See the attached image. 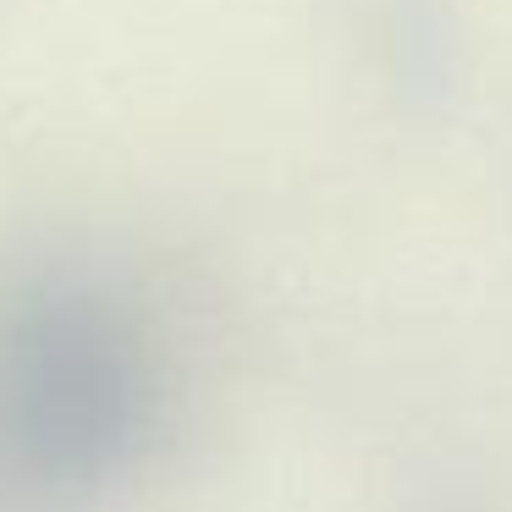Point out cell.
I'll list each match as a JSON object with an SVG mask.
<instances>
[{"mask_svg": "<svg viewBox=\"0 0 512 512\" xmlns=\"http://www.w3.org/2000/svg\"><path fill=\"white\" fill-rule=\"evenodd\" d=\"M133 430V364L83 303H50L0 347V446L39 479H83Z\"/></svg>", "mask_w": 512, "mask_h": 512, "instance_id": "6da1fadb", "label": "cell"}]
</instances>
